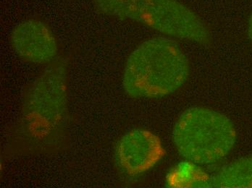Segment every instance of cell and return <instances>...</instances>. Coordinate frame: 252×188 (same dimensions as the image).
<instances>
[{
	"label": "cell",
	"instance_id": "6da1fadb",
	"mask_svg": "<svg viewBox=\"0 0 252 188\" xmlns=\"http://www.w3.org/2000/svg\"><path fill=\"white\" fill-rule=\"evenodd\" d=\"M67 62L58 56L26 89L7 150L21 156L58 152L67 141Z\"/></svg>",
	"mask_w": 252,
	"mask_h": 188
},
{
	"label": "cell",
	"instance_id": "7a4b0ae2",
	"mask_svg": "<svg viewBox=\"0 0 252 188\" xmlns=\"http://www.w3.org/2000/svg\"><path fill=\"white\" fill-rule=\"evenodd\" d=\"M190 73L188 57L169 37L141 43L126 61L123 87L133 99H159L176 92Z\"/></svg>",
	"mask_w": 252,
	"mask_h": 188
},
{
	"label": "cell",
	"instance_id": "3957f363",
	"mask_svg": "<svg viewBox=\"0 0 252 188\" xmlns=\"http://www.w3.org/2000/svg\"><path fill=\"white\" fill-rule=\"evenodd\" d=\"M107 16L142 24L170 37L208 45L211 35L202 18L178 0H92Z\"/></svg>",
	"mask_w": 252,
	"mask_h": 188
},
{
	"label": "cell",
	"instance_id": "277c9868",
	"mask_svg": "<svg viewBox=\"0 0 252 188\" xmlns=\"http://www.w3.org/2000/svg\"><path fill=\"white\" fill-rule=\"evenodd\" d=\"M237 134L225 114L204 107H191L178 117L172 140L178 154L194 164L222 161L236 144Z\"/></svg>",
	"mask_w": 252,
	"mask_h": 188
},
{
	"label": "cell",
	"instance_id": "5b68a950",
	"mask_svg": "<svg viewBox=\"0 0 252 188\" xmlns=\"http://www.w3.org/2000/svg\"><path fill=\"white\" fill-rule=\"evenodd\" d=\"M160 138L151 131L133 129L126 133L117 143L115 160L126 175H141L151 169L164 157Z\"/></svg>",
	"mask_w": 252,
	"mask_h": 188
},
{
	"label": "cell",
	"instance_id": "8992f818",
	"mask_svg": "<svg viewBox=\"0 0 252 188\" xmlns=\"http://www.w3.org/2000/svg\"><path fill=\"white\" fill-rule=\"evenodd\" d=\"M10 41L16 54L29 63L50 64L58 57L55 36L39 20H26L18 24L12 32Z\"/></svg>",
	"mask_w": 252,
	"mask_h": 188
},
{
	"label": "cell",
	"instance_id": "52a82bcc",
	"mask_svg": "<svg viewBox=\"0 0 252 188\" xmlns=\"http://www.w3.org/2000/svg\"><path fill=\"white\" fill-rule=\"evenodd\" d=\"M201 187L252 188V156L241 157L227 163Z\"/></svg>",
	"mask_w": 252,
	"mask_h": 188
},
{
	"label": "cell",
	"instance_id": "ba28073f",
	"mask_svg": "<svg viewBox=\"0 0 252 188\" xmlns=\"http://www.w3.org/2000/svg\"><path fill=\"white\" fill-rule=\"evenodd\" d=\"M248 35L250 39L252 41V14L249 19L248 22Z\"/></svg>",
	"mask_w": 252,
	"mask_h": 188
}]
</instances>
